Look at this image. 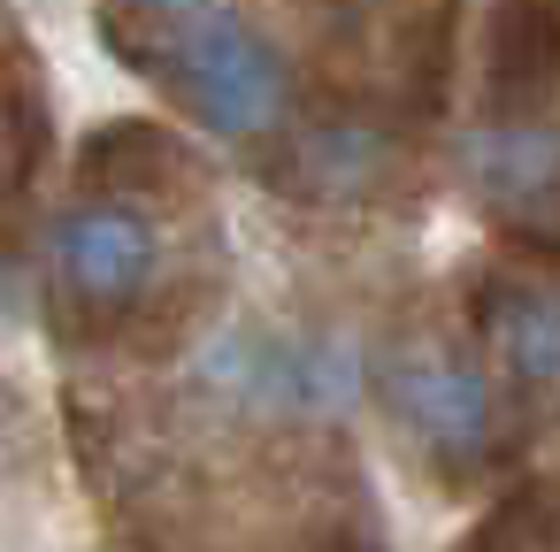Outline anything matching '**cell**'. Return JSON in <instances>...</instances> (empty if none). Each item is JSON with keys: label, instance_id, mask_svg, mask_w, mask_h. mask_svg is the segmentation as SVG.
I'll list each match as a JSON object with an SVG mask.
<instances>
[{"label": "cell", "instance_id": "1", "mask_svg": "<svg viewBox=\"0 0 560 552\" xmlns=\"http://www.w3.org/2000/svg\"><path fill=\"white\" fill-rule=\"evenodd\" d=\"M147 55L215 139H269L284 124V62L223 0L185 16V24H170V32H154Z\"/></svg>", "mask_w": 560, "mask_h": 552}, {"label": "cell", "instance_id": "2", "mask_svg": "<svg viewBox=\"0 0 560 552\" xmlns=\"http://www.w3.org/2000/svg\"><path fill=\"white\" fill-rule=\"evenodd\" d=\"M384 414L407 430L415 453H430L438 468L468 475L499 453V384L438 330H407L392 338L384 368H376Z\"/></svg>", "mask_w": 560, "mask_h": 552}, {"label": "cell", "instance_id": "3", "mask_svg": "<svg viewBox=\"0 0 560 552\" xmlns=\"http://www.w3.org/2000/svg\"><path fill=\"white\" fill-rule=\"evenodd\" d=\"M162 231L154 215L124 208V200H78L62 208L55 238H47V277H55V300L85 322H108V315H131L147 307V292L162 284Z\"/></svg>", "mask_w": 560, "mask_h": 552}, {"label": "cell", "instance_id": "4", "mask_svg": "<svg viewBox=\"0 0 560 552\" xmlns=\"http://www.w3.org/2000/svg\"><path fill=\"white\" fill-rule=\"evenodd\" d=\"M483 345L514 407H529L537 422H560V284L499 269L483 284Z\"/></svg>", "mask_w": 560, "mask_h": 552}, {"label": "cell", "instance_id": "5", "mask_svg": "<svg viewBox=\"0 0 560 552\" xmlns=\"http://www.w3.org/2000/svg\"><path fill=\"white\" fill-rule=\"evenodd\" d=\"M200 9H215V0H116V16H139L147 39L170 32V24H185V16H200Z\"/></svg>", "mask_w": 560, "mask_h": 552}, {"label": "cell", "instance_id": "6", "mask_svg": "<svg viewBox=\"0 0 560 552\" xmlns=\"http://www.w3.org/2000/svg\"><path fill=\"white\" fill-rule=\"evenodd\" d=\"M0 200H9V162H0Z\"/></svg>", "mask_w": 560, "mask_h": 552}]
</instances>
